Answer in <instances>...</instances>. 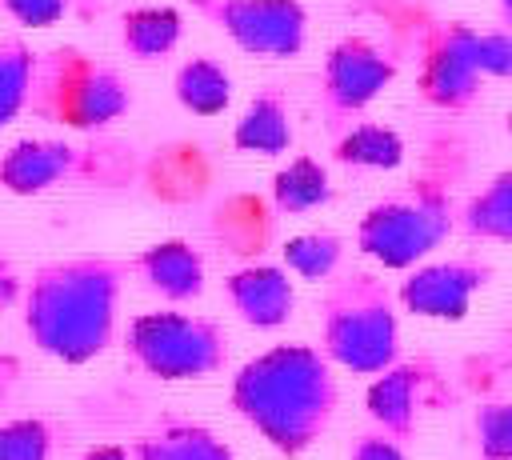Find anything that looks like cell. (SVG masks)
Returning a JSON list of instances; mask_svg holds the SVG:
<instances>
[{
    "mask_svg": "<svg viewBox=\"0 0 512 460\" xmlns=\"http://www.w3.org/2000/svg\"><path fill=\"white\" fill-rule=\"evenodd\" d=\"M24 276H20V268H16V260L12 256H0V316L4 312H12L20 300H24Z\"/></svg>",
    "mask_w": 512,
    "mask_h": 460,
    "instance_id": "29",
    "label": "cell"
},
{
    "mask_svg": "<svg viewBox=\"0 0 512 460\" xmlns=\"http://www.w3.org/2000/svg\"><path fill=\"white\" fill-rule=\"evenodd\" d=\"M128 456L132 460H236L228 440H220L208 424L184 420V416H168L148 432H140L128 444Z\"/></svg>",
    "mask_w": 512,
    "mask_h": 460,
    "instance_id": "15",
    "label": "cell"
},
{
    "mask_svg": "<svg viewBox=\"0 0 512 460\" xmlns=\"http://www.w3.org/2000/svg\"><path fill=\"white\" fill-rule=\"evenodd\" d=\"M404 152H408L404 136L392 124H376V120L348 124L332 140V160L356 172H392L404 164Z\"/></svg>",
    "mask_w": 512,
    "mask_h": 460,
    "instance_id": "18",
    "label": "cell"
},
{
    "mask_svg": "<svg viewBox=\"0 0 512 460\" xmlns=\"http://www.w3.org/2000/svg\"><path fill=\"white\" fill-rule=\"evenodd\" d=\"M456 44L484 72V80H512V28H476L468 20H448Z\"/></svg>",
    "mask_w": 512,
    "mask_h": 460,
    "instance_id": "24",
    "label": "cell"
},
{
    "mask_svg": "<svg viewBox=\"0 0 512 460\" xmlns=\"http://www.w3.org/2000/svg\"><path fill=\"white\" fill-rule=\"evenodd\" d=\"M400 72V60L392 52H384L376 40L368 36H340L320 64V112L328 132H340L352 124V116H360Z\"/></svg>",
    "mask_w": 512,
    "mask_h": 460,
    "instance_id": "8",
    "label": "cell"
},
{
    "mask_svg": "<svg viewBox=\"0 0 512 460\" xmlns=\"http://www.w3.org/2000/svg\"><path fill=\"white\" fill-rule=\"evenodd\" d=\"M468 176V144L460 132H436L424 144L416 172L364 208L356 224V248L380 268L408 272L428 260L460 220V184Z\"/></svg>",
    "mask_w": 512,
    "mask_h": 460,
    "instance_id": "3",
    "label": "cell"
},
{
    "mask_svg": "<svg viewBox=\"0 0 512 460\" xmlns=\"http://www.w3.org/2000/svg\"><path fill=\"white\" fill-rule=\"evenodd\" d=\"M436 376L440 372L428 360H392L384 372H376L364 392V412L372 428H384L396 440H408L420 428V416L432 408Z\"/></svg>",
    "mask_w": 512,
    "mask_h": 460,
    "instance_id": "12",
    "label": "cell"
},
{
    "mask_svg": "<svg viewBox=\"0 0 512 460\" xmlns=\"http://www.w3.org/2000/svg\"><path fill=\"white\" fill-rule=\"evenodd\" d=\"M188 4L248 56L292 60L308 44V8L300 0H188Z\"/></svg>",
    "mask_w": 512,
    "mask_h": 460,
    "instance_id": "9",
    "label": "cell"
},
{
    "mask_svg": "<svg viewBox=\"0 0 512 460\" xmlns=\"http://www.w3.org/2000/svg\"><path fill=\"white\" fill-rule=\"evenodd\" d=\"M76 460H132V456H128V448H124V444H96V448L80 452Z\"/></svg>",
    "mask_w": 512,
    "mask_h": 460,
    "instance_id": "31",
    "label": "cell"
},
{
    "mask_svg": "<svg viewBox=\"0 0 512 460\" xmlns=\"http://www.w3.org/2000/svg\"><path fill=\"white\" fill-rule=\"evenodd\" d=\"M320 352L356 376L400 360V300L368 268H340L320 292Z\"/></svg>",
    "mask_w": 512,
    "mask_h": 460,
    "instance_id": "4",
    "label": "cell"
},
{
    "mask_svg": "<svg viewBox=\"0 0 512 460\" xmlns=\"http://www.w3.org/2000/svg\"><path fill=\"white\" fill-rule=\"evenodd\" d=\"M280 260L292 276L300 280H328L340 272V260H344V236L340 232H328V228H316V232H300V236H288L280 244Z\"/></svg>",
    "mask_w": 512,
    "mask_h": 460,
    "instance_id": "22",
    "label": "cell"
},
{
    "mask_svg": "<svg viewBox=\"0 0 512 460\" xmlns=\"http://www.w3.org/2000/svg\"><path fill=\"white\" fill-rule=\"evenodd\" d=\"M416 92L436 112H468L484 96V72L468 60V52L456 44L452 24L444 16H432L420 24V68H416Z\"/></svg>",
    "mask_w": 512,
    "mask_h": 460,
    "instance_id": "11",
    "label": "cell"
},
{
    "mask_svg": "<svg viewBox=\"0 0 512 460\" xmlns=\"http://www.w3.org/2000/svg\"><path fill=\"white\" fill-rule=\"evenodd\" d=\"M456 228L468 240L512 244V168L492 172L472 196H464Z\"/></svg>",
    "mask_w": 512,
    "mask_h": 460,
    "instance_id": "19",
    "label": "cell"
},
{
    "mask_svg": "<svg viewBox=\"0 0 512 460\" xmlns=\"http://www.w3.org/2000/svg\"><path fill=\"white\" fill-rule=\"evenodd\" d=\"M472 440L480 460H512V400H488L472 412Z\"/></svg>",
    "mask_w": 512,
    "mask_h": 460,
    "instance_id": "26",
    "label": "cell"
},
{
    "mask_svg": "<svg viewBox=\"0 0 512 460\" xmlns=\"http://www.w3.org/2000/svg\"><path fill=\"white\" fill-rule=\"evenodd\" d=\"M184 16L172 4H140L120 16V48L136 64H160L176 52Z\"/></svg>",
    "mask_w": 512,
    "mask_h": 460,
    "instance_id": "17",
    "label": "cell"
},
{
    "mask_svg": "<svg viewBox=\"0 0 512 460\" xmlns=\"http://www.w3.org/2000/svg\"><path fill=\"white\" fill-rule=\"evenodd\" d=\"M344 460H408V452H404V444H400L392 432H384V428H368V432L352 436Z\"/></svg>",
    "mask_w": 512,
    "mask_h": 460,
    "instance_id": "28",
    "label": "cell"
},
{
    "mask_svg": "<svg viewBox=\"0 0 512 460\" xmlns=\"http://www.w3.org/2000/svg\"><path fill=\"white\" fill-rule=\"evenodd\" d=\"M36 56L20 36H0V128H8L20 112H28Z\"/></svg>",
    "mask_w": 512,
    "mask_h": 460,
    "instance_id": "23",
    "label": "cell"
},
{
    "mask_svg": "<svg viewBox=\"0 0 512 460\" xmlns=\"http://www.w3.org/2000/svg\"><path fill=\"white\" fill-rule=\"evenodd\" d=\"M20 380H24V360L16 352H0V404H8L16 396Z\"/></svg>",
    "mask_w": 512,
    "mask_h": 460,
    "instance_id": "30",
    "label": "cell"
},
{
    "mask_svg": "<svg viewBox=\"0 0 512 460\" xmlns=\"http://www.w3.org/2000/svg\"><path fill=\"white\" fill-rule=\"evenodd\" d=\"M132 176V148L108 136L56 140L24 136L0 152V188L12 196H44L64 184H120Z\"/></svg>",
    "mask_w": 512,
    "mask_h": 460,
    "instance_id": "7",
    "label": "cell"
},
{
    "mask_svg": "<svg viewBox=\"0 0 512 460\" xmlns=\"http://www.w3.org/2000/svg\"><path fill=\"white\" fill-rule=\"evenodd\" d=\"M496 12H500V24L512 28V0H496Z\"/></svg>",
    "mask_w": 512,
    "mask_h": 460,
    "instance_id": "32",
    "label": "cell"
},
{
    "mask_svg": "<svg viewBox=\"0 0 512 460\" xmlns=\"http://www.w3.org/2000/svg\"><path fill=\"white\" fill-rule=\"evenodd\" d=\"M224 304L248 328L276 332L296 312V280L284 264H244L224 276Z\"/></svg>",
    "mask_w": 512,
    "mask_h": 460,
    "instance_id": "13",
    "label": "cell"
},
{
    "mask_svg": "<svg viewBox=\"0 0 512 460\" xmlns=\"http://www.w3.org/2000/svg\"><path fill=\"white\" fill-rule=\"evenodd\" d=\"M124 356L152 380H208L228 364V332L216 316L184 312V304H168L156 312H140L124 328Z\"/></svg>",
    "mask_w": 512,
    "mask_h": 460,
    "instance_id": "6",
    "label": "cell"
},
{
    "mask_svg": "<svg viewBox=\"0 0 512 460\" xmlns=\"http://www.w3.org/2000/svg\"><path fill=\"white\" fill-rule=\"evenodd\" d=\"M128 268L164 304H192V300L204 296V280H208L204 256H200L196 244H188L180 236H168V240H156V244L140 248L128 260Z\"/></svg>",
    "mask_w": 512,
    "mask_h": 460,
    "instance_id": "14",
    "label": "cell"
},
{
    "mask_svg": "<svg viewBox=\"0 0 512 460\" xmlns=\"http://www.w3.org/2000/svg\"><path fill=\"white\" fill-rule=\"evenodd\" d=\"M172 96L192 116H220L232 104V72L216 56H188L172 76Z\"/></svg>",
    "mask_w": 512,
    "mask_h": 460,
    "instance_id": "20",
    "label": "cell"
},
{
    "mask_svg": "<svg viewBox=\"0 0 512 460\" xmlns=\"http://www.w3.org/2000/svg\"><path fill=\"white\" fill-rule=\"evenodd\" d=\"M228 400L272 452L296 460L336 420V364L316 344H272L236 368Z\"/></svg>",
    "mask_w": 512,
    "mask_h": 460,
    "instance_id": "2",
    "label": "cell"
},
{
    "mask_svg": "<svg viewBox=\"0 0 512 460\" xmlns=\"http://www.w3.org/2000/svg\"><path fill=\"white\" fill-rule=\"evenodd\" d=\"M56 428L48 416H8L0 420V460H52Z\"/></svg>",
    "mask_w": 512,
    "mask_h": 460,
    "instance_id": "25",
    "label": "cell"
},
{
    "mask_svg": "<svg viewBox=\"0 0 512 460\" xmlns=\"http://www.w3.org/2000/svg\"><path fill=\"white\" fill-rule=\"evenodd\" d=\"M328 200H332V180L316 156H292L272 176V208L280 216H304L324 208Z\"/></svg>",
    "mask_w": 512,
    "mask_h": 460,
    "instance_id": "21",
    "label": "cell"
},
{
    "mask_svg": "<svg viewBox=\"0 0 512 460\" xmlns=\"http://www.w3.org/2000/svg\"><path fill=\"white\" fill-rule=\"evenodd\" d=\"M232 148L248 156H284L292 148V108L280 84L256 88V96L232 124Z\"/></svg>",
    "mask_w": 512,
    "mask_h": 460,
    "instance_id": "16",
    "label": "cell"
},
{
    "mask_svg": "<svg viewBox=\"0 0 512 460\" xmlns=\"http://www.w3.org/2000/svg\"><path fill=\"white\" fill-rule=\"evenodd\" d=\"M132 276L120 256H64L44 260L24 284V332L36 352L60 364H88L116 344L120 296Z\"/></svg>",
    "mask_w": 512,
    "mask_h": 460,
    "instance_id": "1",
    "label": "cell"
},
{
    "mask_svg": "<svg viewBox=\"0 0 512 460\" xmlns=\"http://www.w3.org/2000/svg\"><path fill=\"white\" fill-rule=\"evenodd\" d=\"M492 264L480 256H448V260H420L404 272L396 300L400 312L420 320H464L472 300L488 288Z\"/></svg>",
    "mask_w": 512,
    "mask_h": 460,
    "instance_id": "10",
    "label": "cell"
},
{
    "mask_svg": "<svg viewBox=\"0 0 512 460\" xmlns=\"http://www.w3.org/2000/svg\"><path fill=\"white\" fill-rule=\"evenodd\" d=\"M132 108V88L124 76L76 44H56L36 56L28 116L56 124L76 136H96L112 128Z\"/></svg>",
    "mask_w": 512,
    "mask_h": 460,
    "instance_id": "5",
    "label": "cell"
},
{
    "mask_svg": "<svg viewBox=\"0 0 512 460\" xmlns=\"http://www.w3.org/2000/svg\"><path fill=\"white\" fill-rule=\"evenodd\" d=\"M508 136H512V112H508Z\"/></svg>",
    "mask_w": 512,
    "mask_h": 460,
    "instance_id": "33",
    "label": "cell"
},
{
    "mask_svg": "<svg viewBox=\"0 0 512 460\" xmlns=\"http://www.w3.org/2000/svg\"><path fill=\"white\" fill-rule=\"evenodd\" d=\"M0 8L20 24V28H52L64 20L68 0H0Z\"/></svg>",
    "mask_w": 512,
    "mask_h": 460,
    "instance_id": "27",
    "label": "cell"
}]
</instances>
